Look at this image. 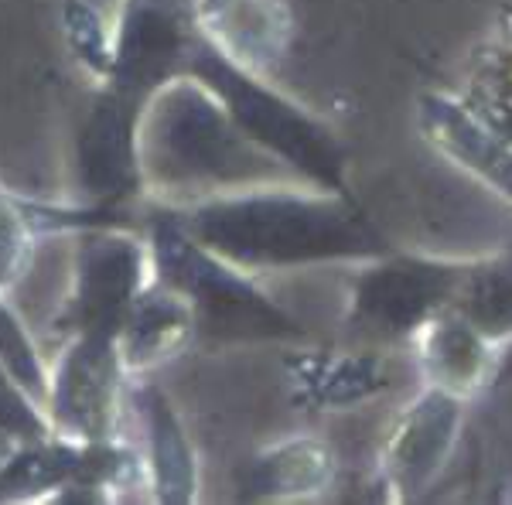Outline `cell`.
<instances>
[{"instance_id":"1","label":"cell","mask_w":512,"mask_h":505,"mask_svg":"<svg viewBox=\"0 0 512 505\" xmlns=\"http://www.w3.org/2000/svg\"><path fill=\"white\" fill-rule=\"evenodd\" d=\"M175 215L205 250L246 270L287 267L355 246L349 219L287 192L212 195Z\"/></svg>"},{"instance_id":"2","label":"cell","mask_w":512,"mask_h":505,"mask_svg":"<svg viewBox=\"0 0 512 505\" xmlns=\"http://www.w3.org/2000/svg\"><path fill=\"white\" fill-rule=\"evenodd\" d=\"M147 246H151L154 277L161 284L175 287V291L192 304L195 325L205 328H250L267 325L277 314L250 287V280L239 273L229 260L219 253L205 250L198 239L181 226L175 212L154 215L151 233H147Z\"/></svg>"},{"instance_id":"3","label":"cell","mask_w":512,"mask_h":505,"mask_svg":"<svg viewBox=\"0 0 512 505\" xmlns=\"http://www.w3.org/2000/svg\"><path fill=\"white\" fill-rule=\"evenodd\" d=\"M154 280L151 246L127 226H96L76 233L72 287L55 328L65 335L79 331H120V321L137 294Z\"/></svg>"},{"instance_id":"4","label":"cell","mask_w":512,"mask_h":505,"mask_svg":"<svg viewBox=\"0 0 512 505\" xmlns=\"http://www.w3.org/2000/svg\"><path fill=\"white\" fill-rule=\"evenodd\" d=\"M127 369L120 362L117 331H79L55 359L48 376L45 417L55 437L72 444L113 441L120 424V400Z\"/></svg>"},{"instance_id":"5","label":"cell","mask_w":512,"mask_h":505,"mask_svg":"<svg viewBox=\"0 0 512 505\" xmlns=\"http://www.w3.org/2000/svg\"><path fill=\"white\" fill-rule=\"evenodd\" d=\"M147 106L103 86L76 134V185L86 205L127 212L144 188L140 120Z\"/></svg>"},{"instance_id":"6","label":"cell","mask_w":512,"mask_h":505,"mask_svg":"<svg viewBox=\"0 0 512 505\" xmlns=\"http://www.w3.org/2000/svg\"><path fill=\"white\" fill-rule=\"evenodd\" d=\"M192 59V41L161 0H123L113 28V65L103 86L147 106L168 82L181 79Z\"/></svg>"},{"instance_id":"7","label":"cell","mask_w":512,"mask_h":505,"mask_svg":"<svg viewBox=\"0 0 512 505\" xmlns=\"http://www.w3.org/2000/svg\"><path fill=\"white\" fill-rule=\"evenodd\" d=\"M195 328L192 304L158 277L137 294L117 331V349L127 376H144L154 366L178 355Z\"/></svg>"},{"instance_id":"8","label":"cell","mask_w":512,"mask_h":505,"mask_svg":"<svg viewBox=\"0 0 512 505\" xmlns=\"http://www.w3.org/2000/svg\"><path fill=\"white\" fill-rule=\"evenodd\" d=\"M134 407L144 427V465L154 499L192 502L195 499V458L178 417L154 386L134 389Z\"/></svg>"},{"instance_id":"9","label":"cell","mask_w":512,"mask_h":505,"mask_svg":"<svg viewBox=\"0 0 512 505\" xmlns=\"http://www.w3.org/2000/svg\"><path fill=\"white\" fill-rule=\"evenodd\" d=\"M198 24L216 52L243 69H256L277 48V18L270 0H198Z\"/></svg>"},{"instance_id":"10","label":"cell","mask_w":512,"mask_h":505,"mask_svg":"<svg viewBox=\"0 0 512 505\" xmlns=\"http://www.w3.org/2000/svg\"><path fill=\"white\" fill-rule=\"evenodd\" d=\"M82 465V444L65 437L21 441L0 465V505L7 502H55Z\"/></svg>"},{"instance_id":"11","label":"cell","mask_w":512,"mask_h":505,"mask_svg":"<svg viewBox=\"0 0 512 505\" xmlns=\"http://www.w3.org/2000/svg\"><path fill=\"white\" fill-rule=\"evenodd\" d=\"M0 366L11 372L14 383H18L41 410H45L48 376H52V369H48L45 359H41L35 338H31V331L24 328L21 314L14 311L11 301H7V291H0Z\"/></svg>"},{"instance_id":"12","label":"cell","mask_w":512,"mask_h":505,"mask_svg":"<svg viewBox=\"0 0 512 505\" xmlns=\"http://www.w3.org/2000/svg\"><path fill=\"white\" fill-rule=\"evenodd\" d=\"M65 41H69L72 55L86 72L103 82L110 76L113 65V31L106 28L103 14L96 11L89 0H69L62 11Z\"/></svg>"},{"instance_id":"13","label":"cell","mask_w":512,"mask_h":505,"mask_svg":"<svg viewBox=\"0 0 512 505\" xmlns=\"http://www.w3.org/2000/svg\"><path fill=\"white\" fill-rule=\"evenodd\" d=\"M35 229L28 226L21 195L0 185V291H11L24 277L35 253Z\"/></svg>"},{"instance_id":"14","label":"cell","mask_w":512,"mask_h":505,"mask_svg":"<svg viewBox=\"0 0 512 505\" xmlns=\"http://www.w3.org/2000/svg\"><path fill=\"white\" fill-rule=\"evenodd\" d=\"M0 430L11 434L14 441H41V437H52V424H48L45 410L14 383V376L4 366H0Z\"/></svg>"}]
</instances>
